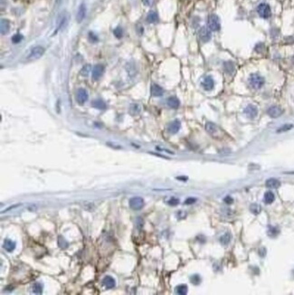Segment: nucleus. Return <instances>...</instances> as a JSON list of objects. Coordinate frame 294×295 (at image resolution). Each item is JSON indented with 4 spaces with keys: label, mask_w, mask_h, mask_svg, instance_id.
Listing matches in <instances>:
<instances>
[{
    "label": "nucleus",
    "mask_w": 294,
    "mask_h": 295,
    "mask_svg": "<svg viewBox=\"0 0 294 295\" xmlns=\"http://www.w3.org/2000/svg\"><path fill=\"white\" fill-rule=\"evenodd\" d=\"M32 290H33V292L35 293H42L43 291V287H42V284L40 283H35L32 286Z\"/></svg>",
    "instance_id": "7c9ffc66"
},
{
    "label": "nucleus",
    "mask_w": 294,
    "mask_h": 295,
    "mask_svg": "<svg viewBox=\"0 0 294 295\" xmlns=\"http://www.w3.org/2000/svg\"><path fill=\"white\" fill-rule=\"evenodd\" d=\"M257 12L259 14V16L261 18L264 19H267L271 17L272 14V11H271V7L268 4L265 3H261L257 7Z\"/></svg>",
    "instance_id": "20e7f679"
},
{
    "label": "nucleus",
    "mask_w": 294,
    "mask_h": 295,
    "mask_svg": "<svg viewBox=\"0 0 294 295\" xmlns=\"http://www.w3.org/2000/svg\"><path fill=\"white\" fill-rule=\"evenodd\" d=\"M10 30V23L7 19H1L0 22V31L2 35H7Z\"/></svg>",
    "instance_id": "a211bd4d"
},
{
    "label": "nucleus",
    "mask_w": 294,
    "mask_h": 295,
    "mask_svg": "<svg viewBox=\"0 0 294 295\" xmlns=\"http://www.w3.org/2000/svg\"><path fill=\"white\" fill-rule=\"evenodd\" d=\"M46 52V49L43 48V46H35L31 49L30 53L28 54L27 57H26V60L29 61V62H33V61H35V60H38L39 58H41L43 54H45Z\"/></svg>",
    "instance_id": "f257e3e1"
},
{
    "label": "nucleus",
    "mask_w": 294,
    "mask_h": 295,
    "mask_svg": "<svg viewBox=\"0 0 294 295\" xmlns=\"http://www.w3.org/2000/svg\"><path fill=\"white\" fill-rule=\"evenodd\" d=\"M190 281L192 282V283L197 285V284H199L200 282H201V278H200V276H199L198 274H194L193 276H191Z\"/></svg>",
    "instance_id": "72a5a7b5"
},
{
    "label": "nucleus",
    "mask_w": 294,
    "mask_h": 295,
    "mask_svg": "<svg viewBox=\"0 0 294 295\" xmlns=\"http://www.w3.org/2000/svg\"><path fill=\"white\" fill-rule=\"evenodd\" d=\"M207 25L208 28L211 31H219L220 27H221V24H220L219 17L216 14H210L207 19Z\"/></svg>",
    "instance_id": "7ed1b4c3"
},
{
    "label": "nucleus",
    "mask_w": 294,
    "mask_h": 295,
    "mask_svg": "<svg viewBox=\"0 0 294 295\" xmlns=\"http://www.w3.org/2000/svg\"><path fill=\"white\" fill-rule=\"evenodd\" d=\"M205 129L212 136H216L219 132L218 127L213 122H207V124H205Z\"/></svg>",
    "instance_id": "4468645a"
},
{
    "label": "nucleus",
    "mask_w": 294,
    "mask_h": 295,
    "mask_svg": "<svg viewBox=\"0 0 294 295\" xmlns=\"http://www.w3.org/2000/svg\"><path fill=\"white\" fill-rule=\"evenodd\" d=\"M267 113L272 118H278L283 113V110L279 106H272L267 110Z\"/></svg>",
    "instance_id": "9d476101"
},
{
    "label": "nucleus",
    "mask_w": 294,
    "mask_h": 295,
    "mask_svg": "<svg viewBox=\"0 0 294 295\" xmlns=\"http://www.w3.org/2000/svg\"><path fill=\"white\" fill-rule=\"evenodd\" d=\"M58 245L60 246L61 248H66L68 246V243L65 241V239L62 236H59L58 239Z\"/></svg>",
    "instance_id": "f704fd0d"
},
{
    "label": "nucleus",
    "mask_w": 294,
    "mask_h": 295,
    "mask_svg": "<svg viewBox=\"0 0 294 295\" xmlns=\"http://www.w3.org/2000/svg\"><path fill=\"white\" fill-rule=\"evenodd\" d=\"M129 206L133 210H140L144 206V200L142 197H132L129 200Z\"/></svg>",
    "instance_id": "39448f33"
},
{
    "label": "nucleus",
    "mask_w": 294,
    "mask_h": 295,
    "mask_svg": "<svg viewBox=\"0 0 294 295\" xmlns=\"http://www.w3.org/2000/svg\"><path fill=\"white\" fill-rule=\"evenodd\" d=\"M22 39H23V35L20 34H17L12 37V42L14 43H18L22 41Z\"/></svg>",
    "instance_id": "e433bc0d"
},
{
    "label": "nucleus",
    "mask_w": 294,
    "mask_h": 295,
    "mask_svg": "<svg viewBox=\"0 0 294 295\" xmlns=\"http://www.w3.org/2000/svg\"><path fill=\"white\" fill-rule=\"evenodd\" d=\"M178 203H179V200H178V198H176V197H171V198L168 201V204L169 205H173V206L178 205Z\"/></svg>",
    "instance_id": "4c0bfd02"
},
{
    "label": "nucleus",
    "mask_w": 294,
    "mask_h": 295,
    "mask_svg": "<svg viewBox=\"0 0 294 295\" xmlns=\"http://www.w3.org/2000/svg\"><path fill=\"white\" fill-rule=\"evenodd\" d=\"M88 99H89V95H88L87 91L85 89H82V88H80L76 93V100L78 103L79 104H84L88 101Z\"/></svg>",
    "instance_id": "0eeeda50"
},
{
    "label": "nucleus",
    "mask_w": 294,
    "mask_h": 295,
    "mask_svg": "<svg viewBox=\"0 0 294 295\" xmlns=\"http://www.w3.org/2000/svg\"><path fill=\"white\" fill-rule=\"evenodd\" d=\"M91 71H92V66L90 65V64H85L82 68V70H81V75H82L83 77H87L88 75H89L90 74V72H91Z\"/></svg>",
    "instance_id": "c85d7f7f"
},
{
    "label": "nucleus",
    "mask_w": 294,
    "mask_h": 295,
    "mask_svg": "<svg viewBox=\"0 0 294 295\" xmlns=\"http://www.w3.org/2000/svg\"><path fill=\"white\" fill-rule=\"evenodd\" d=\"M198 36H199V39L203 42V43H207L208 42L211 37H212V35H211V32L210 30L207 28V27H205V26H203L199 29V31H198Z\"/></svg>",
    "instance_id": "423d86ee"
},
{
    "label": "nucleus",
    "mask_w": 294,
    "mask_h": 295,
    "mask_svg": "<svg viewBox=\"0 0 294 295\" xmlns=\"http://www.w3.org/2000/svg\"><path fill=\"white\" fill-rule=\"evenodd\" d=\"M224 69L225 72H227L228 74H232L234 72V64H233V62H225L224 64Z\"/></svg>",
    "instance_id": "bb28decb"
},
{
    "label": "nucleus",
    "mask_w": 294,
    "mask_h": 295,
    "mask_svg": "<svg viewBox=\"0 0 294 295\" xmlns=\"http://www.w3.org/2000/svg\"><path fill=\"white\" fill-rule=\"evenodd\" d=\"M202 86L205 91H211L215 86L214 79L211 76L204 77L203 82H202Z\"/></svg>",
    "instance_id": "9b49d317"
},
{
    "label": "nucleus",
    "mask_w": 294,
    "mask_h": 295,
    "mask_svg": "<svg viewBox=\"0 0 294 295\" xmlns=\"http://www.w3.org/2000/svg\"><path fill=\"white\" fill-rule=\"evenodd\" d=\"M250 210H251V212L254 215H258V214L261 213V205H259L258 204H253V205H251V206H250Z\"/></svg>",
    "instance_id": "c756f323"
},
{
    "label": "nucleus",
    "mask_w": 294,
    "mask_h": 295,
    "mask_svg": "<svg viewBox=\"0 0 294 295\" xmlns=\"http://www.w3.org/2000/svg\"><path fill=\"white\" fill-rule=\"evenodd\" d=\"M224 201H225V203H226L227 205H231V204L233 203V198L231 197L230 196H226V197L224 198Z\"/></svg>",
    "instance_id": "ea45409f"
},
{
    "label": "nucleus",
    "mask_w": 294,
    "mask_h": 295,
    "mask_svg": "<svg viewBox=\"0 0 294 295\" xmlns=\"http://www.w3.org/2000/svg\"><path fill=\"white\" fill-rule=\"evenodd\" d=\"M142 2H143V4H144L145 6H147V7H150V6L153 5L154 0H142Z\"/></svg>",
    "instance_id": "a19ab883"
},
{
    "label": "nucleus",
    "mask_w": 294,
    "mask_h": 295,
    "mask_svg": "<svg viewBox=\"0 0 294 295\" xmlns=\"http://www.w3.org/2000/svg\"><path fill=\"white\" fill-rule=\"evenodd\" d=\"M104 66L102 65V64H97L93 67L92 69V78L94 80H98L100 79L102 75H103V73H104Z\"/></svg>",
    "instance_id": "1a4fd4ad"
},
{
    "label": "nucleus",
    "mask_w": 294,
    "mask_h": 295,
    "mask_svg": "<svg viewBox=\"0 0 294 295\" xmlns=\"http://www.w3.org/2000/svg\"><path fill=\"white\" fill-rule=\"evenodd\" d=\"M86 16V7L84 4H81L78 11H77V14H76V21L77 23H82V20L85 18Z\"/></svg>",
    "instance_id": "ddd939ff"
},
{
    "label": "nucleus",
    "mask_w": 294,
    "mask_h": 295,
    "mask_svg": "<svg viewBox=\"0 0 294 295\" xmlns=\"http://www.w3.org/2000/svg\"><path fill=\"white\" fill-rule=\"evenodd\" d=\"M180 127H181V123L178 120H175L174 121H172L168 127V130L169 133L171 134H176V133H178V130L180 129Z\"/></svg>",
    "instance_id": "f8f14e48"
},
{
    "label": "nucleus",
    "mask_w": 294,
    "mask_h": 295,
    "mask_svg": "<svg viewBox=\"0 0 294 295\" xmlns=\"http://www.w3.org/2000/svg\"><path fill=\"white\" fill-rule=\"evenodd\" d=\"M293 128V125L292 124H285L283 126H282L281 128H279L277 129V132L278 133H282V132H286L288 130H290L291 129Z\"/></svg>",
    "instance_id": "2f4dec72"
},
{
    "label": "nucleus",
    "mask_w": 294,
    "mask_h": 295,
    "mask_svg": "<svg viewBox=\"0 0 294 295\" xmlns=\"http://www.w3.org/2000/svg\"><path fill=\"white\" fill-rule=\"evenodd\" d=\"M150 91H151V94L154 97H160V96H162L163 93H164V90L158 84H156V83H153L151 85Z\"/></svg>",
    "instance_id": "dca6fc26"
},
{
    "label": "nucleus",
    "mask_w": 294,
    "mask_h": 295,
    "mask_svg": "<svg viewBox=\"0 0 294 295\" xmlns=\"http://www.w3.org/2000/svg\"><path fill=\"white\" fill-rule=\"evenodd\" d=\"M20 205L18 204V205H13V206H10V208H8L7 210H5V211H8V210H10V209H13V208H17V206H19Z\"/></svg>",
    "instance_id": "c03bdc74"
},
{
    "label": "nucleus",
    "mask_w": 294,
    "mask_h": 295,
    "mask_svg": "<svg viewBox=\"0 0 294 295\" xmlns=\"http://www.w3.org/2000/svg\"><path fill=\"white\" fill-rule=\"evenodd\" d=\"M275 199V196L274 194L272 192V191H267V192L264 194V202L266 204H272Z\"/></svg>",
    "instance_id": "393cba45"
},
{
    "label": "nucleus",
    "mask_w": 294,
    "mask_h": 295,
    "mask_svg": "<svg viewBox=\"0 0 294 295\" xmlns=\"http://www.w3.org/2000/svg\"><path fill=\"white\" fill-rule=\"evenodd\" d=\"M244 113L249 119H254V118L258 115V109L256 106H254L253 104H249L244 109Z\"/></svg>",
    "instance_id": "6e6552de"
},
{
    "label": "nucleus",
    "mask_w": 294,
    "mask_h": 295,
    "mask_svg": "<svg viewBox=\"0 0 294 295\" xmlns=\"http://www.w3.org/2000/svg\"><path fill=\"white\" fill-rule=\"evenodd\" d=\"M89 38H90V40H92V42H97V41H98V37H97L93 33H92V32L89 33Z\"/></svg>",
    "instance_id": "79ce46f5"
},
{
    "label": "nucleus",
    "mask_w": 294,
    "mask_h": 295,
    "mask_svg": "<svg viewBox=\"0 0 294 295\" xmlns=\"http://www.w3.org/2000/svg\"><path fill=\"white\" fill-rule=\"evenodd\" d=\"M176 292L179 295H186L187 293V286L186 284H180L176 287Z\"/></svg>",
    "instance_id": "cd10ccee"
},
{
    "label": "nucleus",
    "mask_w": 294,
    "mask_h": 295,
    "mask_svg": "<svg viewBox=\"0 0 294 295\" xmlns=\"http://www.w3.org/2000/svg\"><path fill=\"white\" fill-rule=\"evenodd\" d=\"M102 283L103 285L107 288V289H112L115 287L116 285V282L114 278H112L111 276H105L102 280Z\"/></svg>",
    "instance_id": "f3484780"
},
{
    "label": "nucleus",
    "mask_w": 294,
    "mask_h": 295,
    "mask_svg": "<svg viewBox=\"0 0 294 295\" xmlns=\"http://www.w3.org/2000/svg\"><path fill=\"white\" fill-rule=\"evenodd\" d=\"M176 179H179V180H184V181H186V180H187V178H186V176H178V178H176Z\"/></svg>",
    "instance_id": "37998d69"
},
{
    "label": "nucleus",
    "mask_w": 294,
    "mask_h": 295,
    "mask_svg": "<svg viewBox=\"0 0 294 295\" xmlns=\"http://www.w3.org/2000/svg\"><path fill=\"white\" fill-rule=\"evenodd\" d=\"M113 34H114V35H115L117 38H121L122 35H123V30H122V28H121V26H118L117 28L114 29Z\"/></svg>",
    "instance_id": "473e14b6"
},
{
    "label": "nucleus",
    "mask_w": 294,
    "mask_h": 295,
    "mask_svg": "<svg viewBox=\"0 0 294 295\" xmlns=\"http://www.w3.org/2000/svg\"><path fill=\"white\" fill-rule=\"evenodd\" d=\"M126 71L129 73V75L130 77H133L134 75H136L137 73V69H136V65L133 63H128L126 64Z\"/></svg>",
    "instance_id": "4be33fe9"
},
{
    "label": "nucleus",
    "mask_w": 294,
    "mask_h": 295,
    "mask_svg": "<svg viewBox=\"0 0 294 295\" xmlns=\"http://www.w3.org/2000/svg\"><path fill=\"white\" fill-rule=\"evenodd\" d=\"M249 84L253 89L259 90L264 84V79L261 75L257 74V73H253L249 78Z\"/></svg>",
    "instance_id": "f03ea898"
},
{
    "label": "nucleus",
    "mask_w": 294,
    "mask_h": 295,
    "mask_svg": "<svg viewBox=\"0 0 294 295\" xmlns=\"http://www.w3.org/2000/svg\"><path fill=\"white\" fill-rule=\"evenodd\" d=\"M167 103H168V105L172 108V109H178L180 105V101L179 100L176 98V97H169L167 101Z\"/></svg>",
    "instance_id": "6ab92c4d"
},
{
    "label": "nucleus",
    "mask_w": 294,
    "mask_h": 295,
    "mask_svg": "<svg viewBox=\"0 0 294 295\" xmlns=\"http://www.w3.org/2000/svg\"><path fill=\"white\" fill-rule=\"evenodd\" d=\"M279 234V230L276 227H270L268 231V235L271 237H275L276 235Z\"/></svg>",
    "instance_id": "c9c22d12"
},
{
    "label": "nucleus",
    "mask_w": 294,
    "mask_h": 295,
    "mask_svg": "<svg viewBox=\"0 0 294 295\" xmlns=\"http://www.w3.org/2000/svg\"><path fill=\"white\" fill-rule=\"evenodd\" d=\"M196 202V198H195V197H188L185 201V204L186 205H192V204H194Z\"/></svg>",
    "instance_id": "58836bf2"
},
{
    "label": "nucleus",
    "mask_w": 294,
    "mask_h": 295,
    "mask_svg": "<svg viewBox=\"0 0 294 295\" xmlns=\"http://www.w3.org/2000/svg\"><path fill=\"white\" fill-rule=\"evenodd\" d=\"M92 107H94L95 109H99V110H105L106 107H107L106 103H105L103 101H102L101 99H97V100L92 101Z\"/></svg>",
    "instance_id": "412c9836"
},
{
    "label": "nucleus",
    "mask_w": 294,
    "mask_h": 295,
    "mask_svg": "<svg viewBox=\"0 0 294 295\" xmlns=\"http://www.w3.org/2000/svg\"><path fill=\"white\" fill-rule=\"evenodd\" d=\"M232 239V235L230 233H225L224 235H222L221 237H220V243H221L223 245H227L230 241Z\"/></svg>",
    "instance_id": "a878e982"
},
{
    "label": "nucleus",
    "mask_w": 294,
    "mask_h": 295,
    "mask_svg": "<svg viewBox=\"0 0 294 295\" xmlns=\"http://www.w3.org/2000/svg\"><path fill=\"white\" fill-rule=\"evenodd\" d=\"M158 21V16L155 11H150L147 16V22L150 24H154Z\"/></svg>",
    "instance_id": "5701e85b"
},
{
    "label": "nucleus",
    "mask_w": 294,
    "mask_h": 295,
    "mask_svg": "<svg viewBox=\"0 0 294 295\" xmlns=\"http://www.w3.org/2000/svg\"><path fill=\"white\" fill-rule=\"evenodd\" d=\"M141 111V107L138 103H132L129 107V112L131 115H138Z\"/></svg>",
    "instance_id": "b1692460"
},
{
    "label": "nucleus",
    "mask_w": 294,
    "mask_h": 295,
    "mask_svg": "<svg viewBox=\"0 0 294 295\" xmlns=\"http://www.w3.org/2000/svg\"><path fill=\"white\" fill-rule=\"evenodd\" d=\"M265 185L268 188H274L275 189V188H279L281 187V182L276 179H269L266 180Z\"/></svg>",
    "instance_id": "aec40b11"
},
{
    "label": "nucleus",
    "mask_w": 294,
    "mask_h": 295,
    "mask_svg": "<svg viewBox=\"0 0 294 295\" xmlns=\"http://www.w3.org/2000/svg\"><path fill=\"white\" fill-rule=\"evenodd\" d=\"M16 246H17L16 242L11 240V239H6L4 241V244H3L4 249L7 251V252H8V253H12L13 251L16 249Z\"/></svg>",
    "instance_id": "2eb2a0df"
}]
</instances>
